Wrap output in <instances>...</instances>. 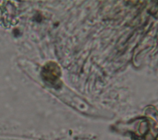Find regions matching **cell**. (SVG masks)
<instances>
[{
	"label": "cell",
	"mask_w": 158,
	"mask_h": 140,
	"mask_svg": "<svg viewBox=\"0 0 158 140\" xmlns=\"http://www.w3.org/2000/svg\"><path fill=\"white\" fill-rule=\"evenodd\" d=\"M58 75L57 67L54 63L47 64L41 71V75L44 81L51 84H54L56 81Z\"/></svg>",
	"instance_id": "6da1fadb"
}]
</instances>
